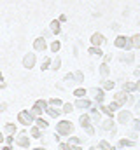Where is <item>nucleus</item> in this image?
<instances>
[{"label": "nucleus", "mask_w": 140, "mask_h": 150, "mask_svg": "<svg viewBox=\"0 0 140 150\" xmlns=\"http://www.w3.org/2000/svg\"><path fill=\"white\" fill-rule=\"evenodd\" d=\"M98 112H102L105 117H109V119H114V113L110 112V110H109V107L104 105V103H102V105H98Z\"/></svg>", "instance_id": "25"}, {"label": "nucleus", "mask_w": 140, "mask_h": 150, "mask_svg": "<svg viewBox=\"0 0 140 150\" xmlns=\"http://www.w3.org/2000/svg\"><path fill=\"white\" fill-rule=\"evenodd\" d=\"M79 124L82 126V127H88V126H91L93 124V119H91V113L89 112H84L79 115Z\"/></svg>", "instance_id": "13"}, {"label": "nucleus", "mask_w": 140, "mask_h": 150, "mask_svg": "<svg viewBox=\"0 0 140 150\" xmlns=\"http://www.w3.org/2000/svg\"><path fill=\"white\" fill-rule=\"evenodd\" d=\"M114 47L123 49V51H131V49H133L131 37H126V35H119V37H116V40H114Z\"/></svg>", "instance_id": "5"}, {"label": "nucleus", "mask_w": 140, "mask_h": 150, "mask_svg": "<svg viewBox=\"0 0 140 150\" xmlns=\"http://www.w3.org/2000/svg\"><path fill=\"white\" fill-rule=\"evenodd\" d=\"M5 108H7V105H5V103H4V105H0V112H2V110H5Z\"/></svg>", "instance_id": "48"}, {"label": "nucleus", "mask_w": 140, "mask_h": 150, "mask_svg": "<svg viewBox=\"0 0 140 150\" xmlns=\"http://www.w3.org/2000/svg\"><path fill=\"white\" fill-rule=\"evenodd\" d=\"M88 96V89H84V87H77V89H74V98L77 100V98H86Z\"/></svg>", "instance_id": "22"}, {"label": "nucleus", "mask_w": 140, "mask_h": 150, "mask_svg": "<svg viewBox=\"0 0 140 150\" xmlns=\"http://www.w3.org/2000/svg\"><path fill=\"white\" fill-rule=\"evenodd\" d=\"M89 94H91V100L98 105H102L105 101V89H102V87H91Z\"/></svg>", "instance_id": "7"}, {"label": "nucleus", "mask_w": 140, "mask_h": 150, "mask_svg": "<svg viewBox=\"0 0 140 150\" xmlns=\"http://www.w3.org/2000/svg\"><path fill=\"white\" fill-rule=\"evenodd\" d=\"M35 126H39V127L44 131V129H47V127H49V122H47L46 119H42V117H37V119H35Z\"/></svg>", "instance_id": "26"}, {"label": "nucleus", "mask_w": 140, "mask_h": 150, "mask_svg": "<svg viewBox=\"0 0 140 150\" xmlns=\"http://www.w3.org/2000/svg\"><path fill=\"white\" fill-rule=\"evenodd\" d=\"M96 147H98L100 150H110V149H112V145H110V143H109L107 140H100Z\"/></svg>", "instance_id": "33"}, {"label": "nucleus", "mask_w": 140, "mask_h": 150, "mask_svg": "<svg viewBox=\"0 0 140 150\" xmlns=\"http://www.w3.org/2000/svg\"><path fill=\"white\" fill-rule=\"evenodd\" d=\"M67 143H69L70 147H77V145H82V140L79 136H75V134H72V136H69Z\"/></svg>", "instance_id": "24"}, {"label": "nucleus", "mask_w": 140, "mask_h": 150, "mask_svg": "<svg viewBox=\"0 0 140 150\" xmlns=\"http://www.w3.org/2000/svg\"><path fill=\"white\" fill-rule=\"evenodd\" d=\"M107 107H109V110H110V112L114 113V112H119L123 105H121V103H117V101H112V103H109Z\"/></svg>", "instance_id": "31"}, {"label": "nucleus", "mask_w": 140, "mask_h": 150, "mask_svg": "<svg viewBox=\"0 0 140 150\" xmlns=\"http://www.w3.org/2000/svg\"><path fill=\"white\" fill-rule=\"evenodd\" d=\"M131 127H133V131L140 133V117H135V119H133V122H131Z\"/></svg>", "instance_id": "38"}, {"label": "nucleus", "mask_w": 140, "mask_h": 150, "mask_svg": "<svg viewBox=\"0 0 140 150\" xmlns=\"http://www.w3.org/2000/svg\"><path fill=\"white\" fill-rule=\"evenodd\" d=\"M102 89H105V91L116 89V82H114V80H104V82H102Z\"/></svg>", "instance_id": "28"}, {"label": "nucleus", "mask_w": 140, "mask_h": 150, "mask_svg": "<svg viewBox=\"0 0 140 150\" xmlns=\"http://www.w3.org/2000/svg\"><path fill=\"white\" fill-rule=\"evenodd\" d=\"M131 42H133V49H140V33L131 35Z\"/></svg>", "instance_id": "36"}, {"label": "nucleus", "mask_w": 140, "mask_h": 150, "mask_svg": "<svg viewBox=\"0 0 140 150\" xmlns=\"http://www.w3.org/2000/svg\"><path fill=\"white\" fill-rule=\"evenodd\" d=\"M32 150H47L46 147H35V149H32Z\"/></svg>", "instance_id": "47"}, {"label": "nucleus", "mask_w": 140, "mask_h": 150, "mask_svg": "<svg viewBox=\"0 0 140 150\" xmlns=\"http://www.w3.org/2000/svg\"><path fill=\"white\" fill-rule=\"evenodd\" d=\"M82 80H84L82 72H81V70H75V72H74V82H75V84H81Z\"/></svg>", "instance_id": "32"}, {"label": "nucleus", "mask_w": 140, "mask_h": 150, "mask_svg": "<svg viewBox=\"0 0 140 150\" xmlns=\"http://www.w3.org/2000/svg\"><path fill=\"white\" fill-rule=\"evenodd\" d=\"M100 127L107 131V133H112V131H116V122H114V119H109V117H105V120L100 122Z\"/></svg>", "instance_id": "11"}, {"label": "nucleus", "mask_w": 140, "mask_h": 150, "mask_svg": "<svg viewBox=\"0 0 140 150\" xmlns=\"http://www.w3.org/2000/svg\"><path fill=\"white\" fill-rule=\"evenodd\" d=\"M49 107V103L46 101V100H37L34 103V107L30 108V112L34 113L35 117H40V115H44L46 113V108Z\"/></svg>", "instance_id": "6"}, {"label": "nucleus", "mask_w": 140, "mask_h": 150, "mask_svg": "<svg viewBox=\"0 0 140 150\" xmlns=\"http://www.w3.org/2000/svg\"><path fill=\"white\" fill-rule=\"evenodd\" d=\"M35 65H37V56H35V52L25 54V58H23V67H25L26 70H32Z\"/></svg>", "instance_id": "9"}, {"label": "nucleus", "mask_w": 140, "mask_h": 150, "mask_svg": "<svg viewBox=\"0 0 140 150\" xmlns=\"http://www.w3.org/2000/svg\"><path fill=\"white\" fill-rule=\"evenodd\" d=\"M0 143H5V134L0 131Z\"/></svg>", "instance_id": "43"}, {"label": "nucleus", "mask_w": 140, "mask_h": 150, "mask_svg": "<svg viewBox=\"0 0 140 150\" xmlns=\"http://www.w3.org/2000/svg\"><path fill=\"white\" fill-rule=\"evenodd\" d=\"M70 149H72V150H84V149H82V145H77V147H70Z\"/></svg>", "instance_id": "44"}, {"label": "nucleus", "mask_w": 140, "mask_h": 150, "mask_svg": "<svg viewBox=\"0 0 140 150\" xmlns=\"http://www.w3.org/2000/svg\"><path fill=\"white\" fill-rule=\"evenodd\" d=\"M84 131H86V134H88V136H93V134H95V126L91 124V126L84 127Z\"/></svg>", "instance_id": "39"}, {"label": "nucleus", "mask_w": 140, "mask_h": 150, "mask_svg": "<svg viewBox=\"0 0 140 150\" xmlns=\"http://www.w3.org/2000/svg\"><path fill=\"white\" fill-rule=\"evenodd\" d=\"M49 49H51L53 52H60V49H61V42H60V40L51 42V44H49Z\"/></svg>", "instance_id": "29"}, {"label": "nucleus", "mask_w": 140, "mask_h": 150, "mask_svg": "<svg viewBox=\"0 0 140 150\" xmlns=\"http://www.w3.org/2000/svg\"><path fill=\"white\" fill-rule=\"evenodd\" d=\"M117 147L119 149H128V147H135V140H131V138H121L119 142H117Z\"/></svg>", "instance_id": "17"}, {"label": "nucleus", "mask_w": 140, "mask_h": 150, "mask_svg": "<svg viewBox=\"0 0 140 150\" xmlns=\"http://www.w3.org/2000/svg\"><path fill=\"white\" fill-rule=\"evenodd\" d=\"M119 59H121L123 63H126V65H131V63L135 61V54H133V52H124V54L119 56Z\"/></svg>", "instance_id": "19"}, {"label": "nucleus", "mask_w": 140, "mask_h": 150, "mask_svg": "<svg viewBox=\"0 0 140 150\" xmlns=\"http://www.w3.org/2000/svg\"><path fill=\"white\" fill-rule=\"evenodd\" d=\"M49 33L51 35H60L61 33V23L58 19H53L51 25H49Z\"/></svg>", "instance_id": "15"}, {"label": "nucleus", "mask_w": 140, "mask_h": 150, "mask_svg": "<svg viewBox=\"0 0 140 150\" xmlns=\"http://www.w3.org/2000/svg\"><path fill=\"white\" fill-rule=\"evenodd\" d=\"M133 75H135L137 79H140V67H139V68H135V72H133Z\"/></svg>", "instance_id": "42"}, {"label": "nucleus", "mask_w": 140, "mask_h": 150, "mask_svg": "<svg viewBox=\"0 0 140 150\" xmlns=\"http://www.w3.org/2000/svg\"><path fill=\"white\" fill-rule=\"evenodd\" d=\"M60 150H72L69 143H60Z\"/></svg>", "instance_id": "40"}, {"label": "nucleus", "mask_w": 140, "mask_h": 150, "mask_svg": "<svg viewBox=\"0 0 140 150\" xmlns=\"http://www.w3.org/2000/svg\"><path fill=\"white\" fill-rule=\"evenodd\" d=\"M51 63H53V59L51 58H46L44 61H42V65H40V70H51Z\"/></svg>", "instance_id": "34"}, {"label": "nucleus", "mask_w": 140, "mask_h": 150, "mask_svg": "<svg viewBox=\"0 0 140 150\" xmlns=\"http://www.w3.org/2000/svg\"><path fill=\"white\" fill-rule=\"evenodd\" d=\"M16 145L21 147V149H30L32 147V138H30L26 129H21L19 133H16Z\"/></svg>", "instance_id": "2"}, {"label": "nucleus", "mask_w": 140, "mask_h": 150, "mask_svg": "<svg viewBox=\"0 0 140 150\" xmlns=\"http://www.w3.org/2000/svg\"><path fill=\"white\" fill-rule=\"evenodd\" d=\"M123 91H124V93H128V94H133V93H137V82H124V86H123Z\"/></svg>", "instance_id": "20"}, {"label": "nucleus", "mask_w": 140, "mask_h": 150, "mask_svg": "<svg viewBox=\"0 0 140 150\" xmlns=\"http://www.w3.org/2000/svg\"><path fill=\"white\" fill-rule=\"evenodd\" d=\"M4 131H5V134H16L18 126H16V124H12V122H7V124L4 126Z\"/></svg>", "instance_id": "23"}, {"label": "nucleus", "mask_w": 140, "mask_h": 150, "mask_svg": "<svg viewBox=\"0 0 140 150\" xmlns=\"http://www.w3.org/2000/svg\"><path fill=\"white\" fill-rule=\"evenodd\" d=\"M135 105H137V108H140V98L137 100V103H135Z\"/></svg>", "instance_id": "50"}, {"label": "nucleus", "mask_w": 140, "mask_h": 150, "mask_svg": "<svg viewBox=\"0 0 140 150\" xmlns=\"http://www.w3.org/2000/svg\"><path fill=\"white\" fill-rule=\"evenodd\" d=\"M93 103H95V101H93L91 98H88V96H86V98H77V100L74 101L75 108H81V110H89V108L93 107Z\"/></svg>", "instance_id": "8"}, {"label": "nucleus", "mask_w": 140, "mask_h": 150, "mask_svg": "<svg viewBox=\"0 0 140 150\" xmlns=\"http://www.w3.org/2000/svg\"><path fill=\"white\" fill-rule=\"evenodd\" d=\"M137 93H140V79L137 80Z\"/></svg>", "instance_id": "46"}, {"label": "nucleus", "mask_w": 140, "mask_h": 150, "mask_svg": "<svg viewBox=\"0 0 140 150\" xmlns=\"http://www.w3.org/2000/svg\"><path fill=\"white\" fill-rule=\"evenodd\" d=\"M46 115H49V117H53V119H56V117H60L61 115V108H56V107H47L46 108Z\"/></svg>", "instance_id": "18"}, {"label": "nucleus", "mask_w": 140, "mask_h": 150, "mask_svg": "<svg viewBox=\"0 0 140 150\" xmlns=\"http://www.w3.org/2000/svg\"><path fill=\"white\" fill-rule=\"evenodd\" d=\"M128 100H130V94L124 93V91H119V93L114 94V101H117L121 105H128Z\"/></svg>", "instance_id": "14"}, {"label": "nucleus", "mask_w": 140, "mask_h": 150, "mask_svg": "<svg viewBox=\"0 0 140 150\" xmlns=\"http://www.w3.org/2000/svg\"><path fill=\"white\" fill-rule=\"evenodd\" d=\"M2 80H4V75L0 74V82H2Z\"/></svg>", "instance_id": "51"}, {"label": "nucleus", "mask_w": 140, "mask_h": 150, "mask_svg": "<svg viewBox=\"0 0 140 150\" xmlns=\"http://www.w3.org/2000/svg\"><path fill=\"white\" fill-rule=\"evenodd\" d=\"M74 129H75L74 122H70L67 119H61V120L56 124V133H58L60 136H65V138H69V136L74 134Z\"/></svg>", "instance_id": "1"}, {"label": "nucleus", "mask_w": 140, "mask_h": 150, "mask_svg": "<svg viewBox=\"0 0 140 150\" xmlns=\"http://www.w3.org/2000/svg\"><path fill=\"white\" fill-rule=\"evenodd\" d=\"M2 150H12V147H11V145H4V149Z\"/></svg>", "instance_id": "45"}, {"label": "nucleus", "mask_w": 140, "mask_h": 150, "mask_svg": "<svg viewBox=\"0 0 140 150\" xmlns=\"http://www.w3.org/2000/svg\"><path fill=\"white\" fill-rule=\"evenodd\" d=\"M74 108H75L74 103H63V107H61V113H70Z\"/></svg>", "instance_id": "35"}, {"label": "nucleus", "mask_w": 140, "mask_h": 150, "mask_svg": "<svg viewBox=\"0 0 140 150\" xmlns=\"http://www.w3.org/2000/svg\"><path fill=\"white\" fill-rule=\"evenodd\" d=\"M91 45H95V47H104L105 44H107V38H105V35H102V33H93L91 35Z\"/></svg>", "instance_id": "10"}, {"label": "nucleus", "mask_w": 140, "mask_h": 150, "mask_svg": "<svg viewBox=\"0 0 140 150\" xmlns=\"http://www.w3.org/2000/svg\"><path fill=\"white\" fill-rule=\"evenodd\" d=\"M88 150H100V149H98V147L95 145V147H89V149H88Z\"/></svg>", "instance_id": "49"}, {"label": "nucleus", "mask_w": 140, "mask_h": 150, "mask_svg": "<svg viewBox=\"0 0 140 150\" xmlns=\"http://www.w3.org/2000/svg\"><path fill=\"white\" fill-rule=\"evenodd\" d=\"M28 134H30V138H35V140H42L44 138V131L39 127V126H30V131H28Z\"/></svg>", "instance_id": "12"}, {"label": "nucleus", "mask_w": 140, "mask_h": 150, "mask_svg": "<svg viewBox=\"0 0 140 150\" xmlns=\"http://www.w3.org/2000/svg\"><path fill=\"white\" fill-rule=\"evenodd\" d=\"M60 68H61V58L58 56V58H54V59H53V63H51V70H54V72H56V70H60Z\"/></svg>", "instance_id": "30"}, {"label": "nucleus", "mask_w": 140, "mask_h": 150, "mask_svg": "<svg viewBox=\"0 0 140 150\" xmlns=\"http://www.w3.org/2000/svg\"><path fill=\"white\" fill-rule=\"evenodd\" d=\"M47 103H49V105H51V107H56V108H61V107H63V103H65V101H63V100H61V98H51V100H49V101H47Z\"/></svg>", "instance_id": "27"}, {"label": "nucleus", "mask_w": 140, "mask_h": 150, "mask_svg": "<svg viewBox=\"0 0 140 150\" xmlns=\"http://www.w3.org/2000/svg\"><path fill=\"white\" fill-rule=\"evenodd\" d=\"M58 21H60V23H65V21H67V16H65V14H61V16L58 18Z\"/></svg>", "instance_id": "41"}, {"label": "nucleus", "mask_w": 140, "mask_h": 150, "mask_svg": "<svg viewBox=\"0 0 140 150\" xmlns=\"http://www.w3.org/2000/svg\"><path fill=\"white\" fill-rule=\"evenodd\" d=\"M133 113L130 112V110H126V108H121L117 115H116V122L117 124H121V126H128V124H131L133 122Z\"/></svg>", "instance_id": "4"}, {"label": "nucleus", "mask_w": 140, "mask_h": 150, "mask_svg": "<svg viewBox=\"0 0 140 150\" xmlns=\"http://www.w3.org/2000/svg\"><path fill=\"white\" fill-rule=\"evenodd\" d=\"M35 119H37V117H35L30 110H21V112L18 113V122H19L21 126H25V127L34 126V124H35Z\"/></svg>", "instance_id": "3"}, {"label": "nucleus", "mask_w": 140, "mask_h": 150, "mask_svg": "<svg viewBox=\"0 0 140 150\" xmlns=\"http://www.w3.org/2000/svg\"><path fill=\"white\" fill-rule=\"evenodd\" d=\"M46 47H47L46 37H37L34 40V49L35 51H46Z\"/></svg>", "instance_id": "16"}, {"label": "nucleus", "mask_w": 140, "mask_h": 150, "mask_svg": "<svg viewBox=\"0 0 140 150\" xmlns=\"http://www.w3.org/2000/svg\"><path fill=\"white\" fill-rule=\"evenodd\" d=\"M88 52H89L91 56H98V58H102V56H104V49H102V47H95V45L88 47Z\"/></svg>", "instance_id": "21"}, {"label": "nucleus", "mask_w": 140, "mask_h": 150, "mask_svg": "<svg viewBox=\"0 0 140 150\" xmlns=\"http://www.w3.org/2000/svg\"><path fill=\"white\" fill-rule=\"evenodd\" d=\"M109 74H110V68H109V65H107V63H102V65H100V75L107 77Z\"/></svg>", "instance_id": "37"}]
</instances>
